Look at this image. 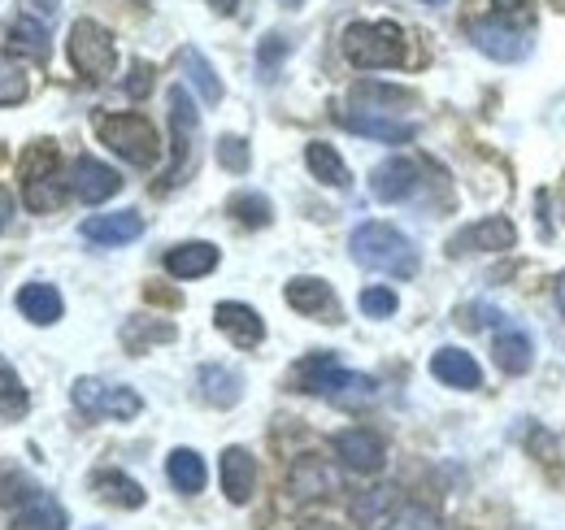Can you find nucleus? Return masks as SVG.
I'll return each instance as SVG.
<instances>
[{
    "label": "nucleus",
    "mask_w": 565,
    "mask_h": 530,
    "mask_svg": "<svg viewBox=\"0 0 565 530\" xmlns=\"http://www.w3.org/2000/svg\"><path fill=\"white\" fill-rule=\"evenodd\" d=\"M18 179H22V200L31 213H49L62 209L66 200V179H62V157L57 144H31L18 161Z\"/></svg>",
    "instance_id": "nucleus-4"
},
{
    "label": "nucleus",
    "mask_w": 565,
    "mask_h": 530,
    "mask_svg": "<svg viewBox=\"0 0 565 530\" xmlns=\"http://www.w3.org/2000/svg\"><path fill=\"white\" fill-rule=\"evenodd\" d=\"M349 253H353L356 265L365 269H379V274H392V278H414L418 274V244L396 231L392 222H361L349 240Z\"/></svg>",
    "instance_id": "nucleus-1"
},
{
    "label": "nucleus",
    "mask_w": 565,
    "mask_h": 530,
    "mask_svg": "<svg viewBox=\"0 0 565 530\" xmlns=\"http://www.w3.org/2000/svg\"><path fill=\"white\" fill-rule=\"evenodd\" d=\"M353 100H356V109H365V114H387V109L409 105L414 96H409L405 87H387V83H356Z\"/></svg>",
    "instance_id": "nucleus-33"
},
{
    "label": "nucleus",
    "mask_w": 565,
    "mask_h": 530,
    "mask_svg": "<svg viewBox=\"0 0 565 530\" xmlns=\"http://www.w3.org/2000/svg\"><path fill=\"white\" fill-rule=\"evenodd\" d=\"M305 166H309V174L318 179V183H327V188H349L353 183V174H349V166H344V157L331 148V144H322V139H313V144H305Z\"/></svg>",
    "instance_id": "nucleus-25"
},
{
    "label": "nucleus",
    "mask_w": 565,
    "mask_h": 530,
    "mask_svg": "<svg viewBox=\"0 0 565 530\" xmlns=\"http://www.w3.org/2000/svg\"><path fill=\"white\" fill-rule=\"evenodd\" d=\"M331 448H335V462H344L349 469H356V474H379L383 462H387L383 439H379L374 431H365V426L340 431V435L331 439Z\"/></svg>",
    "instance_id": "nucleus-13"
},
{
    "label": "nucleus",
    "mask_w": 565,
    "mask_h": 530,
    "mask_svg": "<svg viewBox=\"0 0 565 530\" xmlns=\"http://www.w3.org/2000/svg\"><path fill=\"white\" fill-rule=\"evenodd\" d=\"M40 496H44V491H40L22 469L0 465V505H9V509H13V505H22V509H26V505H31V500H40Z\"/></svg>",
    "instance_id": "nucleus-36"
},
{
    "label": "nucleus",
    "mask_w": 565,
    "mask_h": 530,
    "mask_svg": "<svg viewBox=\"0 0 565 530\" xmlns=\"http://www.w3.org/2000/svg\"><path fill=\"white\" fill-rule=\"evenodd\" d=\"M179 66L188 74V83L201 92L205 105H222V78H217V70L210 66V57L201 49H183L179 53Z\"/></svg>",
    "instance_id": "nucleus-29"
},
{
    "label": "nucleus",
    "mask_w": 565,
    "mask_h": 530,
    "mask_svg": "<svg viewBox=\"0 0 565 530\" xmlns=\"http://www.w3.org/2000/svg\"><path fill=\"white\" fill-rule=\"evenodd\" d=\"M118 188H122V179H118L114 166H105L96 157H78L74 161V197L83 204H105L109 197H118Z\"/></svg>",
    "instance_id": "nucleus-17"
},
{
    "label": "nucleus",
    "mask_w": 565,
    "mask_h": 530,
    "mask_svg": "<svg viewBox=\"0 0 565 530\" xmlns=\"http://www.w3.org/2000/svg\"><path fill=\"white\" fill-rule=\"evenodd\" d=\"M430 374H435L444 388H457V392L483 388V370H479V361H475L466 348H439V352L430 357Z\"/></svg>",
    "instance_id": "nucleus-18"
},
{
    "label": "nucleus",
    "mask_w": 565,
    "mask_h": 530,
    "mask_svg": "<svg viewBox=\"0 0 565 530\" xmlns=\"http://www.w3.org/2000/svg\"><path fill=\"white\" fill-rule=\"evenodd\" d=\"M340 44L356 70H392L405 62V31L396 22H349Z\"/></svg>",
    "instance_id": "nucleus-5"
},
{
    "label": "nucleus",
    "mask_w": 565,
    "mask_h": 530,
    "mask_svg": "<svg viewBox=\"0 0 565 530\" xmlns=\"http://www.w3.org/2000/svg\"><path fill=\"white\" fill-rule=\"evenodd\" d=\"M166 269L174 278H205L217 269V248L205 244V240H192V244H179L166 253Z\"/></svg>",
    "instance_id": "nucleus-24"
},
{
    "label": "nucleus",
    "mask_w": 565,
    "mask_h": 530,
    "mask_svg": "<svg viewBox=\"0 0 565 530\" xmlns=\"http://www.w3.org/2000/svg\"><path fill=\"white\" fill-rule=\"evenodd\" d=\"M282 300H287L296 314H305V318H331V322H340V300H335V287H331L327 278L300 274V278H291V283L282 287Z\"/></svg>",
    "instance_id": "nucleus-12"
},
{
    "label": "nucleus",
    "mask_w": 565,
    "mask_h": 530,
    "mask_svg": "<svg viewBox=\"0 0 565 530\" xmlns=\"http://www.w3.org/2000/svg\"><path fill=\"white\" fill-rule=\"evenodd\" d=\"M18 309H22V318L35 322V327H53V322H62L66 300H62V292L49 287V283H26V287L18 292Z\"/></svg>",
    "instance_id": "nucleus-21"
},
{
    "label": "nucleus",
    "mask_w": 565,
    "mask_h": 530,
    "mask_svg": "<svg viewBox=\"0 0 565 530\" xmlns=\"http://www.w3.org/2000/svg\"><path fill=\"white\" fill-rule=\"evenodd\" d=\"M9 218H13V197H9L4 188H0V231L9 226Z\"/></svg>",
    "instance_id": "nucleus-43"
},
{
    "label": "nucleus",
    "mask_w": 565,
    "mask_h": 530,
    "mask_svg": "<svg viewBox=\"0 0 565 530\" xmlns=\"http://www.w3.org/2000/svg\"><path fill=\"white\" fill-rule=\"evenodd\" d=\"M548 4H553V9H562V13H565V0H548Z\"/></svg>",
    "instance_id": "nucleus-49"
},
{
    "label": "nucleus",
    "mask_w": 565,
    "mask_h": 530,
    "mask_svg": "<svg viewBox=\"0 0 565 530\" xmlns=\"http://www.w3.org/2000/svg\"><path fill=\"white\" fill-rule=\"evenodd\" d=\"M71 527V518H66V509L57 505V500H49V496H40V500H31L18 518H13V527L9 530H66Z\"/></svg>",
    "instance_id": "nucleus-32"
},
{
    "label": "nucleus",
    "mask_w": 565,
    "mask_h": 530,
    "mask_svg": "<svg viewBox=\"0 0 565 530\" xmlns=\"http://www.w3.org/2000/svg\"><path fill=\"white\" fill-rule=\"evenodd\" d=\"M26 409H31V396H26L22 379H18V370L0 357V417L18 422V417H26Z\"/></svg>",
    "instance_id": "nucleus-35"
},
{
    "label": "nucleus",
    "mask_w": 565,
    "mask_h": 530,
    "mask_svg": "<svg viewBox=\"0 0 565 530\" xmlns=\"http://www.w3.org/2000/svg\"><path fill=\"white\" fill-rule=\"evenodd\" d=\"M217 166L231 170V174H248V166H253L248 139H244V135H222V139H217Z\"/></svg>",
    "instance_id": "nucleus-38"
},
{
    "label": "nucleus",
    "mask_w": 565,
    "mask_h": 530,
    "mask_svg": "<svg viewBox=\"0 0 565 530\" xmlns=\"http://www.w3.org/2000/svg\"><path fill=\"white\" fill-rule=\"evenodd\" d=\"M282 9H300V0H279Z\"/></svg>",
    "instance_id": "nucleus-48"
},
{
    "label": "nucleus",
    "mask_w": 565,
    "mask_h": 530,
    "mask_svg": "<svg viewBox=\"0 0 565 530\" xmlns=\"http://www.w3.org/2000/svg\"><path fill=\"white\" fill-rule=\"evenodd\" d=\"M217 474H222V491H226L231 505H248V500H253L257 462H253L248 448H226V453H222V465H217Z\"/></svg>",
    "instance_id": "nucleus-19"
},
{
    "label": "nucleus",
    "mask_w": 565,
    "mask_h": 530,
    "mask_svg": "<svg viewBox=\"0 0 565 530\" xmlns=\"http://www.w3.org/2000/svg\"><path fill=\"white\" fill-rule=\"evenodd\" d=\"M196 392H201L205 404H213V409H231V404H239V396H244V379H239L231 365L210 361V365L196 370Z\"/></svg>",
    "instance_id": "nucleus-20"
},
{
    "label": "nucleus",
    "mask_w": 565,
    "mask_h": 530,
    "mask_svg": "<svg viewBox=\"0 0 565 530\" xmlns=\"http://www.w3.org/2000/svg\"><path fill=\"white\" fill-rule=\"evenodd\" d=\"M518 244V231L509 218H479L470 226H461L448 240V257H470V253H504Z\"/></svg>",
    "instance_id": "nucleus-10"
},
{
    "label": "nucleus",
    "mask_w": 565,
    "mask_h": 530,
    "mask_svg": "<svg viewBox=\"0 0 565 530\" xmlns=\"http://www.w3.org/2000/svg\"><path fill=\"white\" fill-rule=\"evenodd\" d=\"M83 240L96 244V248H122L131 240L143 235V218L136 209H122V213H96V218H83Z\"/></svg>",
    "instance_id": "nucleus-14"
},
{
    "label": "nucleus",
    "mask_w": 565,
    "mask_h": 530,
    "mask_svg": "<svg viewBox=\"0 0 565 530\" xmlns=\"http://www.w3.org/2000/svg\"><path fill=\"white\" fill-rule=\"evenodd\" d=\"M282 57H287V40H282L279 31H275V35H266V40H262V49H257V70L266 74V83L279 74Z\"/></svg>",
    "instance_id": "nucleus-41"
},
{
    "label": "nucleus",
    "mask_w": 565,
    "mask_h": 530,
    "mask_svg": "<svg viewBox=\"0 0 565 530\" xmlns=\"http://www.w3.org/2000/svg\"><path fill=\"white\" fill-rule=\"evenodd\" d=\"M122 87H127V96H131V100H143V96L152 92V66H148V62H136Z\"/></svg>",
    "instance_id": "nucleus-42"
},
{
    "label": "nucleus",
    "mask_w": 565,
    "mask_h": 530,
    "mask_svg": "<svg viewBox=\"0 0 565 530\" xmlns=\"http://www.w3.org/2000/svg\"><path fill=\"white\" fill-rule=\"evenodd\" d=\"M35 4H40V9H49V13L57 9V0H35Z\"/></svg>",
    "instance_id": "nucleus-47"
},
{
    "label": "nucleus",
    "mask_w": 565,
    "mask_h": 530,
    "mask_svg": "<svg viewBox=\"0 0 565 530\" xmlns=\"http://www.w3.org/2000/svg\"><path fill=\"white\" fill-rule=\"evenodd\" d=\"M383 530H444V522H439V513L426 509V505H405Z\"/></svg>",
    "instance_id": "nucleus-39"
},
{
    "label": "nucleus",
    "mask_w": 565,
    "mask_h": 530,
    "mask_svg": "<svg viewBox=\"0 0 565 530\" xmlns=\"http://www.w3.org/2000/svg\"><path fill=\"white\" fill-rule=\"evenodd\" d=\"M71 62L83 78L105 83L118 70V44H114L109 26H100L96 18H78L71 26Z\"/></svg>",
    "instance_id": "nucleus-6"
},
{
    "label": "nucleus",
    "mask_w": 565,
    "mask_h": 530,
    "mask_svg": "<svg viewBox=\"0 0 565 530\" xmlns=\"http://www.w3.org/2000/svg\"><path fill=\"white\" fill-rule=\"evenodd\" d=\"M71 400H74V409H78L83 417H92V422H100V417L131 422V417H140V409H143L140 392L118 388V383H105V379H78Z\"/></svg>",
    "instance_id": "nucleus-7"
},
{
    "label": "nucleus",
    "mask_w": 565,
    "mask_h": 530,
    "mask_svg": "<svg viewBox=\"0 0 565 530\" xmlns=\"http://www.w3.org/2000/svg\"><path fill=\"white\" fill-rule=\"evenodd\" d=\"M296 383H300V392L331 400V404H340V409H361V404H370L374 392H379V383H374L370 374L344 370V365L335 361V352H309V357L296 365Z\"/></svg>",
    "instance_id": "nucleus-2"
},
{
    "label": "nucleus",
    "mask_w": 565,
    "mask_h": 530,
    "mask_svg": "<svg viewBox=\"0 0 565 530\" xmlns=\"http://www.w3.org/2000/svg\"><path fill=\"white\" fill-rule=\"evenodd\" d=\"M174 327L170 322H157V318H131L127 327H122V348L131 352V357H143L152 343H174Z\"/></svg>",
    "instance_id": "nucleus-31"
},
{
    "label": "nucleus",
    "mask_w": 565,
    "mask_h": 530,
    "mask_svg": "<svg viewBox=\"0 0 565 530\" xmlns=\"http://www.w3.org/2000/svg\"><path fill=\"white\" fill-rule=\"evenodd\" d=\"M335 123H340L344 131L379 139V144H409V139L418 135L414 123H401V118H392V114H365V109H340Z\"/></svg>",
    "instance_id": "nucleus-15"
},
{
    "label": "nucleus",
    "mask_w": 565,
    "mask_h": 530,
    "mask_svg": "<svg viewBox=\"0 0 565 530\" xmlns=\"http://www.w3.org/2000/svg\"><path fill=\"white\" fill-rule=\"evenodd\" d=\"M26 92H31L26 70L18 66L13 57H0V105H22Z\"/></svg>",
    "instance_id": "nucleus-37"
},
{
    "label": "nucleus",
    "mask_w": 565,
    "mask_h": 530,
    "mask_svg": "<svg viewBox=\"0 0 565 530\" xmlns=\"http://www.w3.org/2000/svg\"><path fill=\"white\" fill-rule=\"evenodd\" d=\"M291 496H300V500H322V496H331L335 491V474L327 469V462H318V457H300V462L291 465Z\"/></svg>",
    "instance_id": "nucleus-26"
},
{
    "label": "nucleus",
    "mask_w": 565,
    "mask_h": 530,
    "mask_svg": "<svg viewBox=\"0 0 565 530\" xmlns=\"http://www.w3.org/2000/svg\"><path fill=\"white\" fill-rule=\"evenodd\" d=\"M213 13H235L239 9V0H205Z\"/></svg>",
    "instance_id": "nucleus-44"
},
{
    "label": "nucleus",
    "mask_w": 565,
    "mask_h": 530,
    "mask_svg": "<svg viewBox=\"0 0 565 530\" xmlns=\"http://www.w3.org/2000/svg\"><path fill=\"white\" fill-rule=\"evenodd\" d=\"M9 49L22 53V57H31V62H49V57H53L44 22H35V18H26V13L9 22Z\"/></svg>",
    "instance_id": "nucleus-28"
},
{
    "label": "nucleus",
    "mask_w": 565,
    "mask_h": 530,
    "mask_svg": "<svg viewBox=\"0 0 565 530\" xmlns=\"http://www.w3.org/2000/svg\"><path fill=\"white\" fill-rule=\"evenodd\" d=\"M196 131H201V114L188 96V87H170V170L161 179V188H174L188 166H192V144H196Z\"/></svg>",
    "instance_id": "nucleus-8"
},
{
    "label": "nucleus",
    "mask_w": 565,
    "mask_h": 530,
    "mask_svg": "<svg viewBox=\"0 0 565 530\" xmlns=\"http://www.w3.org/2000/svg\"><path fill=\"white\" fill-rule=\"evenodd\" d=\"M492 357H495V365H500L504 374L522 379V374L535 365V343H531V335H526V331L509 327V331H500L492 339Z\"/></svg>",
    "instance_id": "nucleus-22"
},
{
    "label": "nucleus",
    "mask_w": 565,
    "mask_h": 530,
    "mask_svg": "<svg viewBox=\"0 0 565 530\" xmlns=\"http://www.w3.org/2000/svg\"><path fill=\"white\" fill-rule=\"evenodd\" d=\"M392 505H396V491L392 487H374V491L353 500V522L361 530H383L392 522Z\"/></svg>",
    "instance_id": "nucleus-30"
},
{
    "label": "nucleus",
    "mask_w": 565,
    "mask_h": 530,
    "mask_svg": "<svg viewBox=\"0 0 565 530\" xmlns=\"http://www.w3.org/2000/svg\"><path fill=\"white\" fill-rule=\"evenodd\" d=\"M92 491L105 500V505H118V509H143V487L131 478V474H122V469H96L92 474Z\"/></svg>",
    "instance_id": "nucleus-23"
},
{
    "label": "nucleus",
    "mask_w": 565,
    "mask_h": 530,
    "mask_svg": "<svg viewBox=\"0 0 565 530\" xmlns=\"http://www.w3.org/2000/svg\"><path fill=\"white\" fill-rule=\"evenodd\" d=\"M470 40H475V49L483 57H492L500 66L526 62V53H531V31L513 26L509 18H479V22H470Z\"/></svg>",
    "instance_id": "nucleus-9"
},
{
    "label": "nucleus",
    "mask_w": 565,
    "mask_h": 530,
    "mask_svg": "<svg viewBox=\"0 0 565 530\" xmlns=\"http://www.w3.org/2000/svg\"><path fill=\"white\" fill-rule=\"evenodd\" d=\"M495 9H504V13H513V9H526L531 0H492Z\"/></svg>",
    "instance_id": "nucleus-46"
},
{
    "label": "nucleus",
    "mask_w": 565,
    "mask_h": 530,
    "mask_svg": "<svg viewBox=\"0 0 565 530\" xmlns=\"http://www.w3.org/2000/svg\"><path fill=\"white\" fill-rule=\"evenodd\" d=\"M166 474H170L174 491H183V496H196V491H205V483H210V469L201 462V453H192V448H174V453L166 457Z\"/></svg>",
    "instance_id": "nucleus-27"
},
{
    "label": "nucleus",
    "mask_w": 565,
    "mask_h": 530,
    "mask_svg": "<svg viewBox=\"0 0 565 530\" xmlns=\"http://www.w3.org/2000/svg\"><path fill=\"white\" fill-rule=\"evenodd\" d=\"M426 4H444V0H426Z\"/></svg>",
    "instance_id": "nucleus-50"
},
{
    "label": "nucleus",
    "mask_w": 565,
    "mask_h": 530,
    "mask_svg": "<svg viewBox=\"0 0 565 530\" xmlns=\"http://www.w3.org/2000/svg\"><path fill=\"white\" fill-rule=\"evenodd\" d=\"M96 135L136 170H152L161 161V135L143 114H96Z\"/></svg>",
    "instance_id": "nucleus-3"
},
{
    "label": "nucleus",
    "mask_w": 565,
    "mask_h": 530,
    "mask_svg": "<svg viewBox=\"0 0 565 530\" xmlns=\"http://www.w3.org/2000/svg\"><path fill=\"white\" fill-rule=\"evenodd\" d=\"M423 183V166L414 157H387L383 166L370 170V197L383 200V204H401L418 192Z\"/></svg>",
    "instance_id": "nucleus-11"
},
{
    "label": "nucleus",
    "mask_w": 565,
    "mask_h": 530,
    "mask_svg": "<svg viewBox=\"0 0 565 530\" xmlns=\"http://www.w3.org/2000/svg\"><path fill=\"white\" fill-rule=\"evenodd\" d=\"M226 213L239 226H253V231L275 222V204H270V197H262V192H235V197L226 200Z\"/></svg>",
    "instance_id": "nucleus-34"
},
{
    "label": "nucleus",
    "mask_w": 565,
    "mask_h": 530,
    "mask_svg": "<svg viewBox=\"0 0 565 530\" xmlns=\"http://www.w3.org/2000/svg\"><path fill=\"white\" fill-rule=\"evenodd\" d=\"M356 305H361L365 318H392V314L401 309V300H396L392 287H365V292L356 296Z\"/></svg>",
    "instance_id": "nucleus-40"
},
{
    "label": "nucleus",
    "mask_w": 565,
    "mask_h": 530,
    "mask_svg": "<svg viewBox=\"0 0 565 530\" xmlns=\"http://www.w3.org/2000/svg\"><path fill=\"white\" fill-rule=\"evenodd\" d=\"M213 322H217V331L226 335L235 348H257V343L266 339L262 314L248 309V305H239V300H222V305L213 309Z\"/></svg>",
    "instance_id": "nucleus-16"
},
{
    "label": "nucleus",
    "mask_w": 565,
    "mask_h": 530,
    "mask_svg": "<svg viewBox=\"0 0 565 530\" xmlns=\"http://www.w3.org/2000/svg\"><path fill=\"white\" fill-rule=\"evenodd\" d=\"M553 296H557V309L565 314V269L557 274V283H553Z\"/></svg>",
    "instance_id": "nucleus-45"
}]
</instances>
